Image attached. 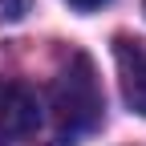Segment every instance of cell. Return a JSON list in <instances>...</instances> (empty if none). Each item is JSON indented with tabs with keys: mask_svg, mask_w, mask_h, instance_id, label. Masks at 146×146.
Listing matches in <instances>:
<instances>
[{
	"mask_svg": "<svg viewBox=\"0 0 146 146\" xmlns=\"http://www.w3.org/2000/svg\"><path fill=\"white\" fill-rule=\"evenodd\" d=\"M106 114V94L98 81V69L85 53H69L53 81V122H57L61 146H77L85 134H94Z\"/></svg>",
	"mask_w": 146,
	"mask_h": 146,
	"instance_id": "1",
	"label": "cell"
},
{
	"mask_svg": "<svg viewBox=\"0 0 146 146\" xmlns=\"http://www.w3.org/2000/svg\"><path fill=\"white\" fill-rule=\"evenodd\" d=\"M36 122H41V106H36V94L21 81L0 77V146H16L25 142Z\"/></svg>",
	"mask_w": 146,
	"mask_h": 146,
	"instance_id": "2",
	"label": "cell"
},
{
	"mask_svg": "<svg viewBox=\"0 0 146 146\" xmlns=\"http://www.w3.org/2000/svg\"><path fill=\"white\" fill-rule=\"evenodd\" d=\"M77 12H94V8H102V4H110V0H69Z\"/></svg>",
	"mask_w": 146,
	"mask_h": 146,
	"instance_id": "5",
	"label": "cell"
},
{
	"mask_svg": "<svg viewBox=\"0 0 146 146\" xmlns=\"http://www.w3.org/2000/svg\"><path fill=\"white\" fill-rule=\"evenodd\" d=\"M114 61H118V81H122L126 106L146 118V41L114 36Z\"/></svg>",
	"mask_w": 146,
	"mask_h": 146,
	"instance_id": "3",
	"label": "cell"
},
{
	"mask_svg": "<svg viewBox=\"0 0 146 146\" xmlns=\"http://www.w3.org/2000/svg\"><path fill=\"white\" fill-rule=\"evenodd\" d=\"M33 8V0H0V25H16V21H25Z\"/></svg>",
	"mask_w": 146,
	"mask_h": 146,
	"instance_id": "4",
	"label": "cell"
}]
</instances>
